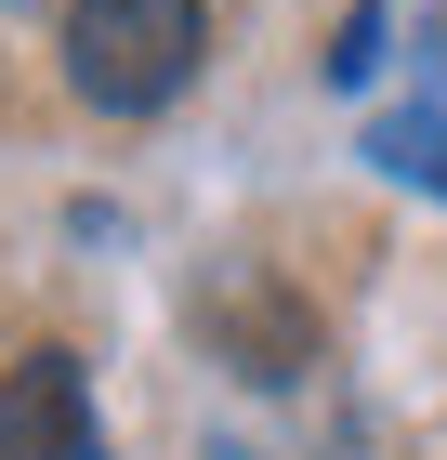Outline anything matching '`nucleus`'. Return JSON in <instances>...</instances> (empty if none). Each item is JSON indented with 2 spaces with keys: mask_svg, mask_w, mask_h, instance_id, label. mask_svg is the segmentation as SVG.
I'll list each match as a JSON object with an SVG mask.
<instances>
[{
  "mask_svg": "<svg viewBox=\"0 0 447 460\" xmlns=\"http://www.w3.org/2000/svg\"><path fill=\"white\" fill-rule=\"evenodd\" d=\"M198 53H210L198 0H79L67 13V79H79V106H105V119L172 106L198 79Z\"/></svg>",
  "mask_w": 447,
  "mask_h": 460,
  "instance_id": "f257e3e1",
  "label": "nucleus"
},
{
  "mask_svg": "<svg viewBox=\"0 0 447 460\" xmlns=\"http://www.w3.org/2000/svg\"><path fill=\"white\" fill-rule=\"evenodd\" d=\"M0 460H93V382L67 342L0 368Z\"/></svg>",
  "mask_w": 447,
  "mask_h": 460,
  "instance_id": "f03ea898",
  "label": "nucleus"
},
{
  "mask_svg": "<svg viewBox=\"0 0 447 460\" xmlns=\"http://www.w3.org/2000/svg\"><path fill=\"white\" fill-rule=\"evenodd\" d=\"M369 158H395L408 184H447V119H381V145Z\"/></svg>",
  "mask_w": 447,
  "mask_h": 460,
  "instance_id": "7ed1b4c3",
  "label": "nucleus"
},
{
  "mask_svg": "<svg viewBox=\"0 0 447 460\" xmlns=\"http://www.w3.org/2000/svg\"><path fill=\"white\" fill-rule=\"evenodd\" d=\"M369 66H381V0H355L343 40H329V79H369Z\"/></svg>",
  "mask_w": 447,
  "mask_h": 460,
  "instance_id": "20e7f679",
  "label": "nucleus"
}]
</instances>
